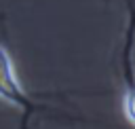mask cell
Masks as SVG:
<instances>
[{
  "label": "cell",
  "instance_id": "obj_1",
  "mask_svg": "<svg viewBox=\"0 0 135 129\" xmlns=\"http://www.w3.org/2000/svg\"><path fill=\"white\" fill-rule=\"evenodd\" d=\"M0 99L11 106H23L27 104L23 85L15 72V63L8 55V51L0 44Z\"/></svg>",
  "mask_w": 135,
  "mask_h": 129
},
{
  "label": "cell",
  "instance_id": "obj_2",
  "mask_svg": "<svg viewBox=\"0 0 135 129\" xmlns=\"http://www.w3.org/2000/svg\"><path fill=\"white\" fill-rule=\"evenodd\" d=\"M122 110H124L127 121L135 127V85L127 87V91L122 95Z\"/></svg>",
  "mask_w": 135,
  "mask_h": 129
}]
</instances>
